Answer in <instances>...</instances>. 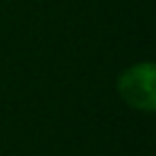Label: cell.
<instances>
[{
    "instance_id": "1",
    "label": "cell",
    "mask_w": 156,
    "mask_h": 156,
    "mask_svg": "<svg viewBox=\"0 0 156 156\" xmlns=\"http://www.w3.org/2000/svg\"><path fill=\"white\" fill-rule=\"evenodd\" d=\"M120 98L139 111L156 109V66L152 62H139L126 69L118 77Z\"/></svg>"
}]
</instances>
